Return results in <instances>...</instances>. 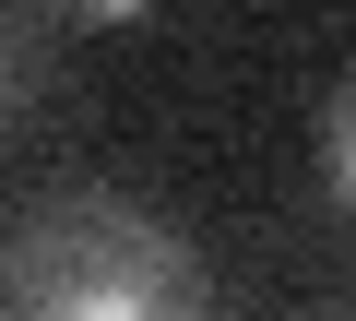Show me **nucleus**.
<instances>
[{
    "mask_svg": "<svg viewBox=\"0 0 356 321\" xmlns=\"http://www.w3.org/2000/svg\"><path fill=\"white\" fill-rule=\"evenodd\" d=\"M24 95V48H13V24H0V107Z\"/></svg>",
    "mask_w": 356,
    "mask_h": 321,
    "instance_id": "nucleus-4",
    "label": "nucleus"
},
{
    "mask_svg": "<svg viewBox=\"0 0 356 321\" xmlns=\"http://www.w3.org/2000/svg\"><path fill=\"white\" fill-rule=\"evenodd\" d=\"M60 13H83V24H143L154 0H60Z\"/></svg>",
    "mask_w": 356,
    "mask_h": 321,
    "instance_id": "nucleus-3",
    "label": "nucleus"
},
{
    "mask_svg": "<svg viewBox=\"0 0 356 321\" xmlns=\"http://www.w3.org/2000/svg\"><path fill=\"white\" fill-rule=\"evenodd\" d=\"M0 297L36 321H166V309H202L214 274L191 226L154 214L143 191H48L0 250Z\"/></svg>",
    "mask_w": 356,
    "mask_h": 321,
    "instance_id": "nucleus-1",
    "label": "nucleus"
},
{
    "mask_svg": "<svg viewBox=\"0 0 356 321\" xmlns=\"http://www.w3.org/2000/svg\"><path fill=\"white\" fill-rule=\"evenodd\" d=\"M321 191L356 214V72L332 84V107H321Z\"/></svg>",
    "mask_w": 356,
    "mask_h": 321,
    "instance_id": "nucleus-2",
    "label": "nucleus"
}]
</instances>
